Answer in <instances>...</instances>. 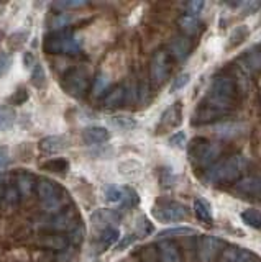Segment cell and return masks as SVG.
<instances>
[{
  "mask_svg": "<svg viewBox=\"0 0 261 262\" xmlns=\"http://www.w3.org/2000/svg\"><path fill=\"white\" fill-rule=\"evenodd\" d=\"M109 84H110V79L107 74H99V76L95 77L94 80V87H92V94L94 97H101L105 90L109 89Z\"/></svg>",
  "mask_w": 261,
  "mask_h": 262,
  "instance_id": "83f0119b",
  "label": "cell"
},
{
  "mask_svg": "<svg viewBox=\"0 0 261 262\" xmlns=\"http://www.w3.org/2000/svg\"><path fill=\"white\" fill-rule=\"evenodd\" d=\"M235 192L240 195H261V179L247 177L235 185Z\"/></svg>",
  "mask_w": 261,
  "mask_h": 262,
  "instance_id": "e0dca14e",
  "label": "cell"
},
{
  "mask_svg": "<svg viewBox=\"0 0 261 262\" xmlns=\"http://www.w3.org/2000/svg\"><path fill=\"white\" fill-rule=\"evenodd\" d=\"M181 115H183V105L181 102H176L169 106V108L161 115L158 129L159 131H166L171 128H176L179 123H181Z\"/></svg>",
  "mask_w": 261,
  "mask_h": 262,
  "instance_id": "7c38bea8",
  "label": "cell"
},
{
  "mask_svg": "<svg viewBox=\"0 0 261 262\" xmlns=\"http://www.w3.org/2000/svg\"><path fill=\"white\" fill-rule=\"evenodd\" d=\"M77 220L74 216V213H58L56 216H53L50 221H48L46 228L51 229L53 233H63V231H74L77 228Z\"/></svg>",
  "mask_w": 261,
  "mask_h": 262,
  "instance_id": "ba28073f",
  "label": "cell"
},
{
  "mask_svg": "<svg viewBox=\"0 0 261 262\" xmlns=\"http://www.w3.org/2000/svg\"><path fill=\"white\" fill-rule=\"evenodd\" d=\"M0 200H2V192H0Z\"/></svg>",
  "mask_w": 261,
  "mask_h": 262,
  "instance_id": "f907efd6",
  "label": "cell"
},
{
  "mask_svg": "<svg viewBox=\"0 0 261 262\" xmlns=\"http://www.w3.org/2000/svg\"><path fill=\"white\" fill-rule=\"evenodd\" d=\"M45 79H46V74H45V68L42 64H35L33 66V72H31V84L35 87L42 89L45 85Z\"/></svg>",
  "mask_w": 261,
  "mask_h": 262,
  "instance_id": "1f68e13d",
  "label": "cell"
},
{
  "mask_svg": "<svg viewBox=\"0 0 261 262\" xmlns=\"http://www.w3.org/2000/svg\"><path fill=\"white\" fill-rule=\"evenodd\" d=\"M179 28H181L187 36H195L199 35V31L202 28V23L197 16H191V15H183L181 18L177 20Z\"/></svg>",
  "mask_w": 261,
  "mask_h": 262,
  "instance_id": "d6986e66",
  "label": "cell"
},
{
  "mask_svg": "<svg viewBox=\"0 0 261 262\" xmlns=\"http://www.w3.org/2000/svg\"><path fill=\"white\" fill-rule=\"evenodd\" d=\"M18 200H20V192H18L17 185H15V187H9L4 192V202H5L7 207H17Z\"/></svg>",
  "mask_w": 261,
  "mask_h": 262,
  "instance_id": "d6a6232c",
  "label": "cell"
},
{
  "mask_svg": "<svg viewBox=\"0 0 261 262\" xmlns=\"http://www.w3.org/2000/svg\"><path fill=\"white\" fill-rule=\"evenodd\" d=\"M195 231L192 228H186V226H179V228H169V229H165V231H161L158 234V237H163V239H166V237H174V236H186V234H194Z\"/></svg>",
  "mask_w": 261,
  "mask_h": 262,
  "instance_id": "4dcf8cb0",
  "label": "cell"
},
{
  "mask_svg": "<svg viewBox=\"0 0 261 262\" xmlns=\"http://www.w3.org/2000/svg\"><path fill=\"white\" fill-rule=\"evenodd\" d=\"M153 216L163 223L183 221L189 216V208L179 202H161L153 207Z\"/></svg>",
  "mask_w": 261,
  "mask_h": 262,
  "instance_id": "5b68a950",
  "label": "cell"
},
{
  "mask_svg": "<svg viewBox=\"0 0 261 262\" xmlns=\"http://www.w3.org/2000/svg\"><path fill=\"white\" fill-rule=\"evenodd\" d=\"M110 123L115 128L118 129H124V131H130V129H135L136 128V120L128 117V115H115V117L110 118Z\"/></svg>",
  "mask_w": 261,
  "mask_h": 262,
  "instance_id": "4316f807",
  "label": "cell"
},
{
  "mask_svg": "<svg viewBox=\"0 0 261 262\" xmlns=\"http://www.w3.org/2000/svg\"><path fill=\"white\" fill-rule=\"evenodd\" d=\"M120 237V233L117 228H109V229H104L99 234V244L102 249H107L110 248L112 244H115Z\"/></svg>",
  "mask_w": 261,
  "mask_h": 262,
  "instance_id": "484cf974",
  "label": "cell"
},
{
  "mask_svg": "<svg viewBox=\"0 0 261 262\" xmlns=\"http://www.w3.org/2000/svg\"><path fill=\"white\" fill-rule=\"evenodd\" d=\"M109 138H110L109 131L104 126H89L83 131V139H84V143L89 146L107 143Z\"/></svg>",
  "mask_w": 261,
  "mask_h": 262,
  "instance_id": "5bb4252c",
  "label": "cell"
},
{
  "mask_svg": "<svg viewBox=\"0 0 261 262\" xmlns=\"http://www.w3.org/2000/svg\"><path fill=\"white\" fill-rule=\"evenodd\" d=\"M186 144V133L184 131H177L169 138V146L171 147H184Z\"/></svg>",
  "mask_w": 261,
  "mask_h": 262,
  "instance_id": "b9f144b4",
  "label": "cell"
},
{
  "mask_svg": "<svg viewBox=\"0 0 261 262\" xmlns=\"http://www.w3.org/2000/svg\"><path fill=\"white\" fill-rule=\"evenodd\" d=\"M17 188L22 196H28L36 190V184H35V177L31 174H20L17 179Z\"/></svg>",
  "mask_w": 261,
  "mask_h": 262,
  "instance_id": "7402d4cb",
  "label": "cell"
},
{
  "mask_svg": "<svg viewBox=\"0 0 261 262\" xmlns=\"http://www.w3.org/2000/svg\"><path fill=\"white\" fill-rule=\"evenodd\" d=\"M87 2H83V0H69V2H58L54 4L56 8H77V7H84Z\"/></svg>",
  "mask_w": 261,
  "mask_h": 262,
  "instance_id": "f6af8a7d",
  "label": "cell"
},
{
  "mask_svg": "<svg viewBox=\"0 0 261 262\" xmlns=\"http://www.w3.org/2000/svg\"><path fill=\"white\" fill-rule=\"evenodd\" d=\"M122 203H124V207L127 208H132L138 203V195L133 188H124V199H122Z\"/></svg>",
  "mask_w": 261,
  "mask_h": 262,
  "instance_id": "e575fe53",
  "label": "cell"
},
{
  "mask_svg": "<svg viewBox=\"0 0 261 262\" xmlns=\"http://www.w3.org/2000/svg\"><path fill=\"white\" fill-rule=\"evenodd\" d=\"M27 98H28L27 90H25V89H20L18 92H15V94H13V97H12V103H13V105H22V103H25V102H27Z\"/></svg>",
  "mask_w": 261,
  "mask_h": 262,
  "instance_id": "7bdbcfd3",
  "label": "cell"
},
{
  "mask_svg": "<svg viewBox=\"0 0 261 262\" xmlns=\"http://www.w3.org/2000/svg\"><path fill=\"white\" fill-rule=\"evenodd\" d=\"M150 71H151V80L154 82V84L159 85L165 82V79L169 74V61H168L166 51H158L153 56Z\"/></svg>",
  "mask_w": 261,
  "mask_h": 262,
  "instance_id": "52a82bcc",
  "label": "cell"
},
{
  "mask_svg": "<svg viewBox=\"0 0 261 262\" xmlns=\"http://www.w3.org/2000/svg\"><path fill=\"white\" fill-rule=\"evenodd\" d=\"M240 218L247 226L255 228V229H261V211L259 210L248 208V210L240 213Z\"/></svg>",
  "mask_w": 261,
  "mask_h": 262,
  "instance_id": "d4e9b609",
  "label": "cell"
},
{
  "mask_svg": "<svg viewBox=\"0 0 261 262\" xmlns=\"http://www.w3.org/2000/svg\"><path fill=\"white\" fill-rule=\"evenodd\" d=\"M248 162L243 156L236 154L232 158H227L224 161L215 162L214 166L206 169L204 174V182L207 184H232L238 180L243 170L247 169Z\"/></svg>",
  "mask_w": 261,
  "mask_h": 262,
  "instance_id": "6da1fadb",
  "label": "cell"
},
{
  "mask_svg": "<svg viewBox=\"0 0 261 262\" xmlns=\"http://www.w3.org/2000/svg\"><path fill=\"white\" fill-rule=\"evenodd\" d=\"M235 262H261V259L256 256V254H253L251 251L243 249V251L238 252V256H236Z\"/></svg>",
  "mask_w": 261,
  "mask_h": 262,
  "instance_id": "60d3db41",
  "label": "cell"
},
{
  "mask_svg": "<svg viewBox=\"0 0 261 262\" xmlns=\"http://www.w3.org/2000/svg\"><path fill=\"white\" fill-rule=\"evenodd\" d=\"M189 80H191V74H187V72L181 74V76H177L173 84H171V94H174V92H177V90L184 89L187 84H189Z\"/></svg>",
  "mask_w": 261,
  "mask_h": 262,
  "instance_id": "d590c367",
  "label": "cell"
},
{
  "mask_svg": "<svg viewBox=\"0 0 261 262\" xmlns=\"http://www.w3.org/2000/svg\"><path fill=\"white\" fill-rule=\"evenodd\" d=\"M227 113H228L227 110H218V108H214V106H209V105H200L199 108L195 110L191 123L192 125H206V123H210L220 117H225Z\"/></svg>",
  "mask_w": 261,
  "mask_h": 262,
  "instance_id": "4fadbf2b",
  "label": "cell"
},
{
  "mask_svg": "<svg viewBox=\"0 0 261 262\" xmlns=\"http://www.w3.org/2000/svg\"><path fill=\"white\" fill-rule=\"evenodd\" d=\"M61 85L64 92L69 94L71 97L83 98L87 94L89 87H91V82H89V76L83 68H74L64 74Z\"/></svg>",
  "mask_w": 261,
  "mask_h": 262,
  "instance_id": "277c9868",
  "label": "cell"
},
{
  "mask_svg": "<svg viewBox=\"0 0 261 262\" xmlns=\"http://www.w3.org/2000/svg\"><path fill=\"white\" fill-rule=\"evenodd\" d=\"M42 169L48 172H54V174H64L69 169V162L63 158H53L48 159L46 162L42 164Z\"/></svg>",
  "mask_w": 261,
  "mask_h": 262,
  "instance_id": "cb8c5ba5",
  "label": "cell"
},
{
  "mask_svg": "<svg viewBox=\"0 0 261 262\" xmlns=\"http://www.w3.org/2000/svg\"><path fill=\"white\" fill-rule=\"evenodd\" d=\"M2 39H4V33L0 31V43H2Z\"/></svg>",
  "mask_w": 261,
  "mask_h": 262,
  "instance_id": "681fc988",
  "label": "cell"
},
{
  "mask_svg": "<svg viewBox=\"0 0 261 262\" xmlns=\"http://www.w3.org/2000/svg\"><path fill=\"white\" fill-rule=\"evenodd\" d=\"M248 36V28L247 27H238V28H235L233 31H232V36H230V43L233 45V46H236V45H240L242 41Z\"/></svg>",
  "mask_w": 261,
  "mask_h": 262,
  "instance_id": "74e56055",
  "label": "cell"
},
{
  "mask_svg": "<svg viewBox=\"0 0 261 262\" xmlns=\"http://www.w3.org/2000/svg\"><path fill=\"white\" fill-rule=\"evenodd\" d=\"M120 221V213L117 210H110V208H101L95 210L91 215V223L94 228H97L99 231L109 228H115Z\"/></svg>",
  "mask_w": 261,
  "mask_h": 262,
  "instance_id": "8992f818",
  "label": "cell"
},
{
  "mask_svg": "<svg viewBox=\"0 0 261 262\" xmlns=\"http://www.w3.org/2000/svg\"><path fill=\"white\" fill-rule=\"evenodd\" d=\"M169 49L177 61H184L191 53V39L186 38V36H177L171 41Z\"/></svg>",
  "mask_w": 261,
  "mask_h": 262,
  "instance_id": "2e32d148",
  "label": "cell"
},
{
  "mask_svg": "<svg viewBox=\"0 0 261 262\" xmlns=\"http://www.w3.org/2000/svg\"><path fill=\"white\" fill-rule=\"evenodd\" d=\"M15 120V112L10 106H0V129H7L12 126Z\"/></svg>",
  "mask_w": 261,
  "mask_h": 262,
  "instance_id": "f546056e",
  "label": "cell"
},
{
  "mask_svg": "<svg viewBox=\"0 0 261 262\" xmlns=\"http://www.w3.org/2000/svg\"><path fill=\"white\" fill-rule=\"evenodd\" d=\"M242 7H243L245 15H250V13L255 12L256 8L261 7V2H245V4H242Z\"/></svg>",
  "mask_w": 261,
  "mask_h": 262,
  "instance_id": "bcb514c9",
  "label": "cell"
},
{
  "mask_svg": "<svg viewBox=\"0 0 261 262\" xmlns=\"http://www.w3.org/2000/svg\"><path fill=\"white\" fill-rule=\"evenodd\" d=\"M56 190H58V188H56L54 182H51L50 179H39L36 182V193L39 199H42V202L51 200L54 196H58L56 195Z\"/></svg>",
  "mask_w": 261,
  "mask_h": 262,
  "instance_id": "ffe728a7",
  "label": "cell"
},
{
  "mask_svg": "<svg viewBox=\"0 0 261 262\" xmlns=\"http://www.w3.org/2000/svg\"><path fill=\"white\" fill-rule=\"evenodd\" d=\"M104 196L105 200L110 202V203H118L124 199V188H118L115 185H109L104 188Z\"/></svg>",
  "mask_w": 261,
  "mask_h": 262,
  "instance_id": "f1b7e54d",
  "label": "cell"
},
{
  "mask_svg": "<svg viewBox=\"0 0 261 262\" xmlns=\"http://www.w3.org/2000/svg\"><path fill=\"white\" fill-rule=\"evenodd\" d=\"M125 100H127V89L124 85H117L104 97L102 105L105 108H117V106L124 105Z\"/></svg>",
  "mask_w": 261,
  "mask_h": 262,
  "instance_id": "9a60e30c",
  "label": "cell"
},
{
  "mask_svg": "<svg viewBox=\"0 0 261 262\" xmlns=\"http://www.w3.org/2000/svg\"><path fill=\"white\" fill-rule=\"evenodd\" d=\"M194 213L200 221H206V223H210L212 221V207L207 200L204 199H195L194 202Z\"/></svg>",
  "mask_w": 261,
  "mask_h": 262,
  "instance_id": "603a6c76",
  "label": "cell"
},
{
  "mask_svg": "<svg viewBox=\"0 0 261 262\" xmlns=\"http://www.w3.org/2000/svg\"><path fill=\"white\" fill-rule=\"evenodd\" d=\"M133 239H135L133 236H128V237H125V239H124V241H122V243L118 244V251L125 249V248H127V246H128L130 243H133Z\"/></svg>",
  "mask_w": 261,
  "mask_h": 262,
  "instance_id": "c3c4849f",
  "label": "cell"
},
{
  "mask_svg": "<svg viewBox=\"0 0 261 262\" xmlns=\"http://www.w3.org/2000/svg\"><path fill=\"white\" fill-rule=\"evenodd\" d=\"M159 249V259L161 262H181V254L174 243L171 241H163L158 246Z\"/></svg>",
  "mask_w": 261,
  "mask_h": 262,
  "instance_id": "ac0fdd59",
  "label": "cell"
},
{
  "mask_svg": "<svg viewBox=\"0 0 261 262\" xmlns=\"http://www.w3.org/2000/svg\"><path fill=\"white\" fill-rule=\"evenodd\" d=\"M12 56L9 53H0V77H4L12 68Z\"/></svg>",
  "mask_w": 261,
  "mask_h": 262,
  "instance_id": "f35d334b",
  "label": "cell"
},
{
  "mask_svg": "<svg viewBox=\"0 0 261 262\" xmlns=\"http://www.w3.org/2000/svg\"><path fill=\"white\" fill-rule=\"evenodd\" d=\"M43 49L48 54H77L81 41L69 30L51 31L43 41Z\"/></svg>",
  "mask_w": 261,
  "mask_h": 262,
  "instance_id": "3957f363",
  "label": "cell"
},
{
  "mask_svg": "<svg viewBox=\"0 0 261 262\" xmlns=\"http://www.w3.org/2000/svg\"><path fill=\"white\" fill-rule=\"evenodd\" d=\"M204 8V2L202 0H192L186 5V15H191V16H197Z\"/></svg>",
  "mask_w": 261,
  "mask_h": 262,
  "instance_id": "ab89813d",
  "label": "cell"
},
{
  "mask_svg": "<svg viewBox=\"0 0 261 262\" xmlns=\"http://www.w3.org/2000/svg\"><path fill=\"white\" fill-rule=\"evenodd\" d=\"M42 207L48 213H58L63 208V202H61L59 196H54V199H51V200L42 202Z\"/></svg>",
  "mask_w": 261,
  "mask_h": 262,
  "instance_id": "8d00e7d4",
  "label": "cell"
},
{
  "mask_svg": "<svg viewBox=\"0 0 261 262\" xmlns=\"http://www.w3.org/2000/svg\"><path fill=\"white\" fill-rule=\"evenodd\" d=\"M9 164V151L7 147H0V169Z\"/></svg>",
  "mask_w": 261,
  "mask_h": 262,
  "instance_id": "7dc6e473",
  "label": "cell"
},
{
  "mask_svg": "<svg viewBox=\"0 0 261 262\" xmlns=\"http://www.w3.org/2000/svg\"><path fill=\"white\" fill-rule=\"evenodd\" d=\"M247 62L253 69H261V53H250L247 57Z\"/></svg>",
  "mask_w": 261,
  "mask_h": 262,
  "instance_id": "ee69618b",
  "label": "cell"
},
{
  "mask_svg": "<svg viewBox=\"0 0 261 262\" xmlns=\"http://www.w3.org/2000/svg\"><path fill=\"white\" fill-rule=\"evenodd\" d=\"M38 246L43 249L48 251H54V252H63L69 248V237L63 236L59 233H51V234H46L42 236L38 239Z\"/></svg>",
  "mask_w": 261,
  "mask_h": 262,
  "instance_id": "8fae6325",
  "label": "cell"
},
{
  "mask_svg": "<svg viewBox=\"0 0 261 262\" xmlns=\"http://www.w3.org/2000/svg\"><path fill=\"white\" fill-rule=\"evenodd\" d=\"M71 23V16L68 13H59V15H56L53 21H51V27L54 31H61L68 27V25Z\"/></svg>",
  "mask_w": 261,
  "mask_h": 262,
  "instance_id": "836d02e7",
  "label": "cell"
},
{
  "mask_svg": "<svg viewBox=\"0 0 261 262\" xmlns=\"http://www.w3.org/2000/svg\"><path fill=\"white\" fill-rule=\"evenodd\" d=\"M220 152H222V149H220L218 144L210 143L204 138H195L194 141L189 144L187 156H189V161L194 164L195 167L209 169L210 166H214L215 164Z\"/></svg>",
  "mask_w": 261,
  "mask_h": 262,
  "instance_id": "7a4b0ae2",
  "label": "cell"
},
{
  "mask_svg": "<svg viewBox=\"0 0 261 262\" xmlns=\"http://www.w3.org/2000/svg\"><path fill=\"white\" fill-rule=\"evenodd\" d=\"M68 147V138H64L61 135L56 136H46L43 138L38 144V149L43 156H54L59 154Z\"/></svg>",
  "mask_w": 261,
  "mask_h": 262,
  "instance_id": "30bf717a",
  "label": "cell"
},
{
  "mask_svg": "<svg viewBox=\"0 0 261 262\" xmlns=\"http://www.w3.org/2000/svg\"><path fill=\"white\" fill-rule=\"evenodd\" d=\"M245 131V125L242 123H222L215 126V133L222 138H235Z\"/></svg>",
  "mask_w": 261,
  "mask_h": 262,
  "instance_id": "44dd1931",
  "label": "cell"
},
{
  "mask_svg": "<svg viewBox=\"0 0 261 262\" xmlns=\"http://www.w3.org/2000/svg\"><path fill=\"white\" fill-rule=\"evenodd\" d=\"M220 243L217 237L214 236H200L197 239V254H199V259L200 262H210L214 259L217 254H218V248H220Z\"/></svg>",
  "mask_w": 261,
  "mask_h": 262,
  "instance_id": "9c48e42d",
  "label": "cell"
}]
</instances>
